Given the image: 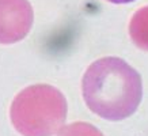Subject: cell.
Returning a JSON list of instances; mask_svg holds the SVG:
<instances>
[{
  "instance_id": "1",
  "label": "cell",
  "mask_w": 148,
  "mask_h": 136,
  "mask_svg": "<svg viewBox=\"0 0 148 136\" xmlns=\"http://www.w3.org/2000/svg\"><path fill=\"white\" fill-rule=\"evenodd\" d=\"M82 93L86 105L99 117L120 121L139 108L143 86L136 69L118 57H103L87 68Z\"/></svg>"
},
{
  "instance_id": "2",
  "label": "cell",
  "mask_w": 148,
  "mask_h": 136,
  "mask_svg": "<svg viewBox=\"0 0 148 136\" xmlns=\"http://www.w3.org/2000/svg\"><path fill=\"white\" fill-rule=\"evenodd\" d=\"M67 101L61 91L49 84L26 87L12 101L10 117L23 136H52L67 120Z\"/></svg>"
},
{
  "instance_id": "3",
  "label": "cell",
  "mask_w": 148,
  "mask_h": 136,
  "mask_svg": "<svg viewBox=\"0 0 148 136\" xmlns=\"http://www.w3.org/2000/svg\"><path fill=\"white\" fill-rule=\"evenodd\" d=\"M34 14L29 0H0V44L23 40L32 30Z\"/></svg>"
},
{
  "instance_id": "4",
  "label": "cell",
  "mask_w": 148,
  "mask_h": 136,
  "mask_svg": "<svg viewBox=\"0 0 148 136\" xmlns=\"http://www.w3.org/2000/svg\"><path fill=\"white\" fill-rule=\"evenodd\" d=\"M129 34L136 46L143 50H148V5L140 8L132 16Z\"/></svg>"
},
{
  "instance_id": "5",
  "label": "cell",
  "mask_w": 148,
  "mask_h": 136,
  "mask_svg": "<svg viewBox=\"0 0 148 136\" xmlns=\"http://www.w3.org/2000/svg\"><path fill=\"white\" fill-rule=\"evenodd\" d=\"M58 136H103L98 128L87 122H73L61 128Z\"/></svg>"
},
{
  "instance_id": "6",
  "label": "cell",
  "mask_w": 148,
  "mask_h": 136,
  "mask_svg": "<svg viewBox=\"0 0 148 136\" xmlns=\"http://www.w3.org/2000/svg\"><path fill=\"white\" fill-rule=\"evenodd\" d=\"M109 3H116V4H124V3H130V1H135V0H106Z\"/></svg>"
}]
</instances>
